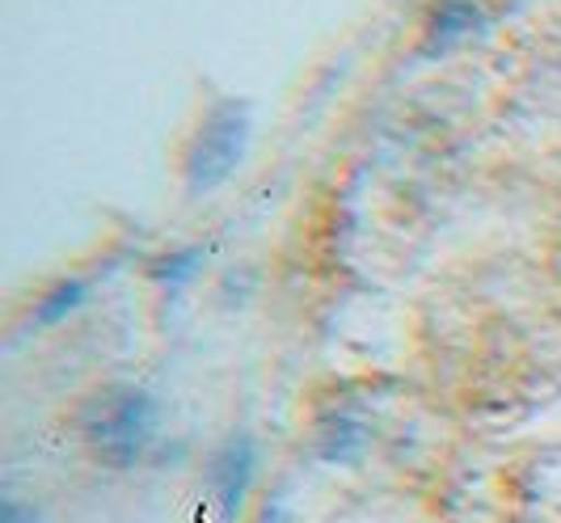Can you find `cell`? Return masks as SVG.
<instances>
[{
  "mask_svg": "<svg viewBox=\"0 0 561 523\" xmlns=\"http://www.w3.org/2000/svg\"><path fill=\"white\" fill-rule=\"evenodd\" d=\"M157 401L140 385H106L81 406V435L93 461L131 468L157 440Z\"/></svg>",
  "mask_w": 561,
  "mask_h": 523,
  "instance_id": "6da1fadb",
  "label": "cell"
},
{
  "mask_svg": "<svg viewBox=\"0 0 561 523\" xmlns=\"http://www.w3.org/2000/svg\"><path fill=\"white\" fill-rule=\"evenodd\" d=\"M250 106L241 98H225L211 111L203 114L195 139L186 148V186L195 194H207L216 186H225L237 173L245 144H250Z\"/></svg>",
  "mask_w": 561,
  "mask_h": 523,
  "instance_id": "7a4b0ae2",
  "label": "cell"
},
{
  "mask_svg": "<svg viewBox=\"0 0 561 523\" xmlns=\"http://www.w3.org/2000/svg\"><path fill=\"white\" fill-rule=\"evenodd\" d=\"M250 473H253V447L245 440H228V447L216 456V477H220V490L216 494L225 498L228 515L241 507V494L250 486Z\"/></svg>",
  "mask_w": 561,
  "mask_h": 523,
  "instance_id": "3957f363",
  "label": "cell"
},
{
  "mask_svg": "<svg viewBox=\"0 0 561 523\" xmlns=\"http://www.w3.org/2000/svg\"><path fill=\"white\" fill-rule=\"evenodd\" d=\"M81 296H84L81 278H72V283H56V287L43 296V304H38V321H43V326L59 321L64 312H72V308H77V300H81Z\"/></svg>",
  "mask_w": 561,
  "mask_h": 523,
  "instance_id": "277c9868",
  "label": "cell"
},
{
  "mask_svg": "<svg viewBox=\"0 0 561 523\" xmlns=\"http://www.w3.org/2000/svg\"><path fill=\"white\" fill-rule=\"evenodd\" d=\"M198 262H203V258H198V249H191L186 258H169L165 266H161V275H169V283H178V278L186 275V271H195Z\"/></svg>",
  "mask_w": 561,
  "mask_h": 523,
  "instance_id": "5b68a950",
  "label": "cell"
},
{
  "mask_svg": "<svg viewBox=\"0 0 561 523\" xmlns=\"http://www.w3.org/2000/svg\"><path fill=\"white\" fill-rule=\"evenodd\" d=\"M0 523H34V511H26L18 498H4V511H0Z\"/></svg>",
  "mask_w": 561,
  "mask_h": 523,
  "instance_id": "8992f818",
  "label": "cell"
}]
</instances>
